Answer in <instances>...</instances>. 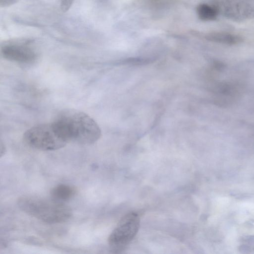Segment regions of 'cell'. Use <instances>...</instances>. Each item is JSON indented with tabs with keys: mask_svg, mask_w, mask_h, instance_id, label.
I'll list each match as a JSON object with an SVG mask.
<instances>
[{
	"mask_svg": "<svg viewBox=\"0 0 254 254\" xmlns=\"http://www.w3.org/2000/svg\"><path fill=\"white\" fill-rule=\"evenodd\" d=\"M52 123L67 142L90 144L101 136V130L96 122L87 114L78 110L63 111Z\"/></svg>",
	"mask_w": 254,
	"mask_h": 254,
	"instance_id": "1",
	"label": "cell"
},
{
	"mask_svg": "<svg viewBox=\"0 0 254 254\" xmlns=\"http://www.w3.org/2000/svg\"><path fill=\"white\" fill-rule=\"evenodd\" d=\"M17 203L25 213L47 223H62L72 216L71 209L68 206L52 198L23 196L19 198Z\"/></svg>",
	"mask_w": 254,
	"mask_h": 254,
	"instance_id": "2",
	"label": "cell"
},
{
	"mask_svg": "<svg viewBox=\"0 0 254 254\" xmlns=\"http://www.w3.org/2000/svg\"><path fill=\"white\" fill-rule=\"evenodd\" d=\"M23 139L31 147L43 151L56 150L67 143L53 123L31 127L25 132Z\"/></svg>",
	"mask_w": 254,
	"mask_h": 254,
	"instance_id": "3",
	"label": "cell"
},
{
	"mask_svg": "<svg viewBox=\"0 0 254 254\" xmlns=\"http://www.w3.org/2000/svg\"><path fill=\"white\" fill-rule=\"evenodd\" d=\"M139 225L140 218L137 213L130 212L124 216L109 236L110 247L114 250L125 248L135 236Z\"/></svg>",
	"mask_w": 254,
	"mask_h": 254,
	"instance_id": "4",
	"label": "cell"
},
{
	"mask_svg": "<svg viewBox=\"0 0 254 254\" xmlns=\"http://www.w3.org/2000/svg\"><path fill=\"white\" fill-rule=\"evenodd\" d=\"M219 14L234 21L254 18V0H213Z\"/></svg>",
	"mask_w": 254,
	"mask_h": 254,
	"instance_id": "5",
	"label": "cell"
},
{
	"mask_svg": "<svg viewBox=\"0 0 254 254\" xmlns=\"http://www.w3.org/2000/svg\"><path fill=\"white\" fill-rule=\"evenodd\" d=\"M1 53L6 60L23 64H32L38 57L32 43L26 40L7 42L2 46Z\"/></svg>",
	"mask_w": 254,
	"mask_h": 254,
	"instance_id": "6",
	"label": "cell"
},
{
	"mask_svg": "<svg viewBox=\"0 0 254 254\" xmlns=\"http://www.w3.org/2000/svg\"><path fill=\"white\" fill-rule=\"evenodd\" d=\"M205 38L210 41L228 45H234L243 42L240 36L223 32H213L207 33Z\"/></svg>",
	"mask_w": 254,
	"mask_h": 254,
	"instance_id": "7",
	"label": "cell"
},
{
	"mask_svg": "<svg viewBox=\"0 0 254 254\" xmlns=\"http://www.w3.org/2000/svg\"><path fill=\"white\" fill-rule=\"evenodd\" d=\"M50 194L53 199L64 202L70 200L74 196L75 190L69 185L59 184L51 189Z\"/></svg>",
	"mask_w": 254,
	"mask_h": 254,
	"instance_id": "8",
	"label": "cell"
},
{
	"mask_svg": "<svg viewBox=\"0 0 254 254\" xmlns=\"http://www.w3.org/2000/svg\"><path fill=\"white\" fill-rule=\"evenodd\" d=\"M198 18L203 21H211L216 19L219 15L216 7L212 4L200 3L196 8Z\"/></svg>",
	"mask_w": 254,
	"mask_h": 254,
	"instance_id": "9",
	"label": "cell"
},
{
	"mask_svg": "<svg viewBox=\"0 0 254 254\" xmlns=\"http://www.w3.org/2000/svg\"><path fill=\"white\" fill-rule=\"evenodd\" d=\"M74 0H61V8L63 12H66L70 7Z\"/></svg>",
	"mask_w": 254,
	"mask_h": 254,
	"instance_id": "10",
	"label": "cell"
},
{
	"mask_svg": "<svg viewBox=\"0 0 254 254\" xmlns=\"http://www.w3.org/2000/svg\"><path fill=\"white\" fill-rule=\"evenodd\" d=\"M17 0H0L1 7L9 6L16 2Z\"/></svg>",
	"mask_w": 254,
	"mask_h": 254,
	"instance_id": "11",
	"label": "cell"
},
{
	"mask_svg": "<svg viewBox=\"0 0 254 254\" xmlns=\"http://www.w3.org/2000/svg\"><path fill=\"white\" fill-rule=\"evenodd\" d=\"M5 149V147L4 146V145L3 144L2 142H0V157L2 156L4 154Z\"/></svg>",
	"mask_w": 254,
	"mask_h": 254,
	"instance_id": "12",
	"label": "cell"
}]
</instances>
